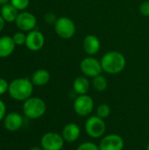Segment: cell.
Listing matches in <instances>:
<instances>
[{
    "mask_svg": "<svg viewBox=\"0 0 149 150\" xmlns=\"http://www.w3.org/2000/svg\"><path fill=\"white\" fill-rule=\"evenodd\" d=\"M92 86L97 91H99V92L105 91L107 89V86H108L107 79L104 76H102L100 74V75L93 77V79H92Z\"/></svg>",
    "mask_w": 149,
    "mask_h": 150,
    "instance_id": "cell-19",
    "label": "cell"
},
{
    "mask_svg": "<svg viewBox=\"0 0 149 150\" xmlns=\"http://www.w3.org/2000/svg\"><path fill=\"white\" fill-rule=\"evenodd\" d=\"M111 114V107L107 104H101L97 107L96 110V115L99 118L105 120L107 119Z\"/></svg>",
    "mask_w": 149,
    "mask_h": 150,
    "instance_id": "cell-20",
    "label": "cell"
},
{
    "mask_svg": "<svg viewBox=\"0 0 149 150\" xmlns=\"http://www.w3.org/2000/svg\"><path fill=\"white\" fill-rule=\"evenodd\" d=\"M83 48L89 56H94L99 52L101 48L100 40L97 35L88 34L83 39Z\"/></svg>",
    "mask_w": 149,
    "mask_h": 150,
    "instance_id": "cell-12",
    "label": "cell"
},
{
    "mask_svg": "<svg viewBox=\"0 0 149 150\" xmlns=\"http://www.w3.org/2000/svg\"><path fill=\"white\" fill-rule=\"evenodd\" d=\"M0 9H1V8H0Z\"/></svg>",
    "mask_w": 149,
    "mask_h": 150,
    "instance_id": "cell-32",
    "label": "cell"
},
{
    "mask_svg": "<svg viewBox=\"0 0 149 150\" xmlns=\"http://www.w3.org/2000/svg\"><path fill=\"white\" fill-rule=\"evenodd\" d=\"M16 26L22 32H31L35 29L37 25L36 17L29 11H22L18 13L16 20Z\"/></svg>",
    "mask_w": 149,
    "mask_h": 150,
    "instance_id": "cell-9",
    "label": "cell"
},
{
    "mask_svg": "<svg viewBox=\"0 0 149 150\" xmlns=\"http://www.w3.org/2000/svg\"><path fill=\"white\" fill-rule=\"evenodd\" d=\"M29 150H44L42 148H40V147H32V149H30Z\"/></svg>",
    "mask_w": 149,
    "mask_h": 150,
    "instance_id": "cell-30",
    "label": "cell"
},
{
    "mask_svg": "<svg viewBox=\"0 0 149 150\" xmlns=\"http://www.w3.org/2000/svg\"><path fill=\"white\" fill-rule=\"evenodd\" d=\"M54 25L56 34L64 40L73 38L76 33V26L74 21L68 17H60L57 18Z\"/></svg>",
    "mask_w": 149,
    "mask_h": 150,
    "instance_id": "cell-5",
    "label": "cell"
},
{
    "mask_svg": "<svg viewBox=\"0 0 149 150\" xmlns=\"http://www.w3.org/2000/svg\"><path fill=\"white\" fill-rule=\"evenodd\" d=\"M23 117L18 112H11L5 115L4 119V126L10 132H16L23 126Z\"/></svg>",
    "mask_w": 149,
    "mask_h": 150,
    "instance_id": "cell-13",
    "label": "cell"
},
{
    "mask_svg": "<svg viewBox=\"0 0 149 150\" xmlns=\"http://www.w3.org/2000/svg\"><path fill=\"white\" fill-rule=\"evenodd\" d=\"M84 129L90 137L93 139H98L105 136L106 132V124L105 120L97 115H92L87 119L84 125Z\"/></svg>",
    "mask_w": 149,
    "mask_h": 150,
    "instance_id": "cell-4",
    "label": "cell"
},
{
    "mask_svg": "<svg viewBox=\"0 0 149 150\" xmlns=\"http://www.w3.org/2000/svg\"><path fill=\"white\" fill-rule=\"evenodd\" d=\"M5 113H6V106H5V104L3 102V100L0 99V121L3 119H4Z\"/></svg>",
    "mask_w": 149,
    "mask_h": 150,
    "instance_id": "cell-27",
    "label": "cell"
},
{
    "mask_svg": "<svg viewBox=\"0 0 149 150\" xmlns=\"http://www.w3.org/2000/svg\"><path fill=\"white\" fill-rule=\"evenodd\" d=\"M15 47L12 37L7 35L0 37V58L9 57L13 53Z\"/></svg>",
    "mask_w": 149,
    "mask_h": 150,
    "instance_id": "cell-15",
    "label": "cell"
},
{
    "mask_svg": "<svg viewBox=\"0 0 149 150\" xmlns=\"http://www.w3.org/2000/svg\"><path fill=\"white\" fill-rule=\"evenodd\" d=\"M45 44V37L44 34L39 30H32L26 34L25 40V47L30 51H40Z\"/></svg>",
    "mask_w": 149,
    "mask_h": 150,
    "instance_id": "cell-11",
    "label": "cell"
},
{
    "mask_svg": "<svg viewBox=\"0 0 149 150\" xmlns=\"http://www.w3.org/2000/svg\"><path fill=\"white\" fill-rule=\"evenodd\" d=\"M4 25H5V21L3 18V17L0 15V32L3 31V29L4 28Z\"/></svg>",
    "mask_w": 149,
    "mask_h": 150,
    "instance_id": "cell-28",
    "label": "cell"
},
{
    "mask_svg": "<svg viewBox=\"0 0 149 150\" xmlns=\"http://www.w3.org/2000/svg\"><path fill=\"white\" fill-rule=\"evenodd\" d=\"M147 150H149V142L148 144V146H147Z\"/></svg>",
    "mask_w": 149,
    "mask_h": 150,
    "instance_id": "cell-31",
    "label": "cell"
},
{
    "mask_svg": "<svg viewBox=\"0 0 149 150\" xmlns=\"http://www.w3.org/2000/svg\"><path fill=\"white\" fill-rule=\"evenodd\" d=\"M80 69L82 73L88 77H95L103 71L101 62L94 56H87L80 62Z\"/></svg>",
    "mask_w": 149,
    "mask_h": 150,
    "instance_id": "cell-7",
    "label": "cell"
},
{
    "mask_svg": "<svg viewBox=\"0 0 149 150\" xmlns=\"http://www.w3.org/2000/svg\"><path fill=\"white\" fill-rule=\"evenodd\" d=\"M11 3V0H0V5H4V4H10Z\"/></svg>",
    "mask_w": 149,
    "mask_h": 150,
    "instance_id": "cell-29",
    "label": "cell"
},
{
    "mask_svg": "<svg viewBox=\"0 0 149 150\" xmlns=\"http://www.w3.org/2000/svg\"><path fill=\"white\" fill-rule=\"evenodd\" d=\"M148 1H149V0H148Z\"/></svg>",
    "mask_w": 149,
    "mask_h": 150,
    "instance_id": "cell-33",
    "label": "cell"
},
{
    "mask_svg": "<svg viewBox=\"0 0 149 150\" xmlns=\"http://www.w3.org/2000/svg\"><path fill=\"white\" fill-rule=\"evenodd\" d=\"M57 18H58L55 16V14H54V12H47V13H46L45 16H44L45 21H46L47 24H49V25H54L55 22H56V20H57Z\"/></svg>",
    "mask_w": 149,
    "mask_h": 150,
    "instance_id": "cell-25",
    "label": "cell"
},
{
    "mask_svg": "<svg viewBox=\"0 0 149 150\" xmlns=\"http://www.w3.org/2000/svg\"><path fill=\"white\" fill-rule=\"evenodd\" d=\"M8 92L10 97L14 100L25 101L32 95L33 83L28 78H16L9 83Z\"/></svg>",
    "mask_w": 149,
    "mask_h": 150,
    "instance_id": "cell-2",
    "label": "cell"
},
{
    "mask_svg": "<svg viewBox=\"0 0 149 150\" xmlns=\"http://www.w3.org/2000/svg\"><path fill=\"white\" fill-rule=\"evenodd\" d=\"M65 141L61 134L54 132L46 133L40 140L41 148L44 150H61Z\"/></svg>",
    "mask_w": 149,
    "mask_h": 150,
    "instance_id": "cell-8",
    "label": "cell"
},
{
    "mask_svg": "<svg viewBox=\"0 0 149 150\" xmlns=\"http://www.w3.org/2000/svg\"><path fill=\"white\" fill-rule=\"evenodd\" d=\"M81 135V129L76 123L67 124L61 132V136L66 142L72 143L76 142Z\"/></svg>",
    "mask_w": 149,
    "mask_h": 150,
    "instance_id": "cell-14",
    "label": "cell"
},
{
    "mask_svg": "<svg viewBox=\"0 0 149 150\" xmlns=\"http://www.w3.org/2000/svg\"><path fill=\"white\" fill-rule=\"evenodd\" d=\"M140 13L144 17H149V1L146 0L142 2L139 8Z\"/></svg>",
    "mask_w": 149,
    "mask_h": 150,
    "instance_id": "cell-24",
    "label": "cell"
},
{
    "mask_svg": "<svg viewBox=\"0 0 149 150\" xmlns=\"http://www.w3.org/2000/svg\"><path fill=\"white\" fill-rule=\"evenodd\" d=\"M124 140L117 134H110L102 137L99 143L100 150H123Z\"/></svg>",
    "mask_w": 149,
    "mask_h": 150,
    "instance_id": "cell-10",
    "label": "cell"
},
{
    "mask_svg": "<svg viewBox=\"0 0 149 150\" xmlns=\"http://www.w3.org/2000/svg\"><path fill=\"white\" fill-rule=\"evenodd\" d=\"M50 73L44 69H37L32 76L31 81L35 86H44L50 81Z\"/></svg>",
    "mask_w": 149,
    "mask_h": 150,
    "instance_id": "cell-16",
    "label": "cell"
},
{
    "mask_svg": "<svg viewBox=\"0 0 149 150\" xmlns=\"http://www.w3.org/2000/svg\"><path fill=\"white\" fill-rule=\"evenodd\" d=\"M47 111V105L43 99L38 97H31L23 104L24 115L31 120L41 118Z\"/></svg>",
    "mask_w": 149,
    "mask_h": 150,
    "instance_id": "cell-3",
    "label": "cell"
},
{
    "mask_svg": "<svg viewBox=\"0 0 149 150\" xmlns=\"http://www.w3.org/2000/svg\"><path fill=\"white\" fill-rule=\"evenodd\" d=\"M0 15L3 17L5 22L11 23V22H15L18 15V11L10 3L1 6Z\"/></svg>",
    "mask_w": 149,
    "mask_h": 150,
    "instance_id": "cell-18",
    "label": "cell"
},
{
    "mask_svg": "<svg viewBox=\"0 0 149 150\" xmlns=\"http://www.w3.org/2000/svg\"><path fill=\"white\" fill-rule=\"evenodd\" d=\"M90 88V83L86 76H77L73 82V89L78 95H85Z\"/></svg>",
    "mask_w": 149,
    "mask_h": 150,
    "instance_id": "cell-17",
    "label": "cell"
},
{
    "mask_svg": "<svg viewBox=\"0 0 149 150\" xmlns=\"http://www.w3.org/2000/svg\"><path fill=\"white\" fill-rule=\"evenodd\" d=\"M74 111L80 117L90 116L94 109V100L93 98L85 94L79 95L74 101Z\"/></svg>",
    "mask_w": 149,
    "mask_h": 150,
    "instance_id": "cell-6",
    "label": "cell"
},
{
    "mask_svg": "<svg viewBox=\"0 0 149 150\" xmlns=\"http://www.w3.org/2000/svg\"><path fill=\"white\" fill-rule=\"evenodd\" d=\"M30 0H11V4L18 10L24 11L29 5Z\"/></svg>",
    "mask_w": 149,
    "mask_h": 150,
    "instance_id": "cell-22",
    "label": "cell"
},
{
    "mask_svg": "<svg viewBox=\"0 0 149 150\" xmlns=\"http://www.w3.org/2000/svg\"><path fill=\"white\" fill-rule=\"evenodd\" d=\"M8 90H9V83H8V82L5 79L0 77V96L4 95L5 92H7Z\"/></svg>",
    "mask_w": 149,
    "mask_h": 150,
    "instance_id": "cell-26",
    "label": "cell"
},
{
    "mask_svg": "<svg viewBox=\"0 0 149 150\" xmlns=\"http://www.w3.org/2000/svg\"><path fill=\"white\" fill-rule=\"evenodd\" d=\"M76 150H100L99 149V146H97V144H95L94 142H85L81 143Z\"/></svg>",
    "mask_w": 149,
    "mask_h": 150,
    "instance_id": "cell-23",
    "label": "cell"
},
{
    "mask_svg": "<svg viewBox=\"0 0 149 150\" xmlns=\"http://www.w3.org/2000/svg\"><path fill=\"white\" fill-rule=\"evenodd\" d=\"M103 71L110 75H117L122 72L126 65L125 55L119 51H109L105 53L101 60Z\"/></svg>",
    "mask_w": 149,
    "mask_h": 150,
    "instance_id": "cell-1",
    "label": "cell"
},
{
    "mask_svg": "<svg viewBox=\"0 0 149 150\" xmlns=\"http://www.w3.org/2000/svg\"><path fill=\"white\" fill-rule=\"evenodd\" d=\"M12 40L15 43L16 46H22L25 44V40H26V34L25 32H17L13 34Z\"/></svg>",
    "mask_w": 149,
    "mask_h": 150,
    "instance_id": "cell-21",
    "label": "cell"
}]
</instances>
